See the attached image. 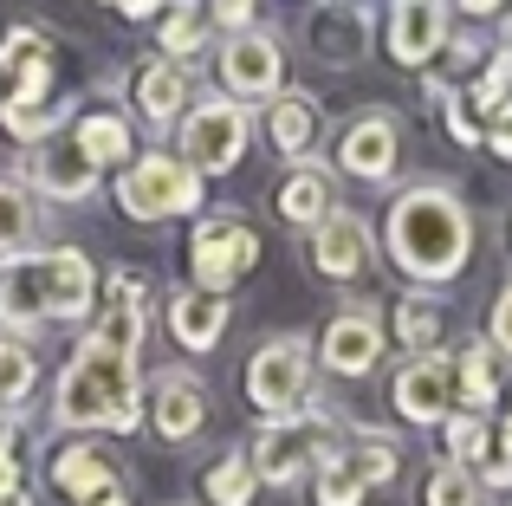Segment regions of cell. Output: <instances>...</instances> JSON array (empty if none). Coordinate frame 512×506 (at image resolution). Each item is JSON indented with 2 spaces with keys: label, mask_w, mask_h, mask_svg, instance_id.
<instances>
[{
  "label": "cell",
  "mask_w": 512,
  "mask_h": 506,
  "mask_svg": "<svg viewBox=\"0 0 512 506\" xmlns=\"http://www.w3.org/2000/svg\"><path fill=\"white\" fill-rule=\"evenodd\" d=\"M389 331H396V344L409 357H428L441 344V331H448V305H441V292H402L396 299V318H389Z\"/></svg>",
  "instance_id": "cell-27"
},
{
  "label": "cell",
  "mask_w": 512,
  "mask_h": 506,
  "mask_svg": "<svg viewBox=\"0 0 512 506\" xmlns=\"http://www.w3.org/2000/svg\"><path fill=\"white\" fill-rule=\"evenodd\" d=\"M52 487H59V500H104L117 487V461H111V448H98V442H85V435H72V442L52 455Z\"/></svg>",
  "instance_id": "cell-24"
},
{
  "label": "cell",
  "mask_w": 512,
  "mask_h": 506,
  "mask_svg": "<svg viewBox=\"0 0 512 506\" xmlns=\"http://www.w3.org/2000/svg\"><path fill=\"white\" fill-rule=\"evenodd\" d=\"M163 318H169V338L182 344V351L201 357V351H214V344H221L227 325H234V299H214V292L182 286V292H169Z\"/></svg>",
  "instance_id": "cell-23"
},
{
  "label": "cell",
  "mask_w": 512,
  "mask_h": 506,
  "mask_svg": "<svg viewBox=\"0 0 512 506\" xmlns=\"http://www.w3.org/2000/svg\"><path fill=\"white\" fill-rule=\"evenodd\" d=\"M448 0H389V20H383V52L409 72H422L428 59L448 52Z\"/></svg>",
  "instance_id": "cell-15"
},
{
  "label": "cell",
  "mask_w": 512,
  "mask_h": 506,
  "mask_svg": "<svg viewBox=\"0 0 512 506\" xmlns=\"http://www.w3.org/2000/svg\"><path fill=\"white\" fill-rule=\"evenodd\" d=\"M52 72H59V46H52L39 26H7L0 39V78H7V98H52Z\"/></svg>",
  "instance_id": "cell-19"
},
{
  "label": "cell",
  "mask_w": 512,
  "mask_h": 506,
  "mask_svg": "<svg viewBox=\"0 0 512 506\" xmlns=\"http://www.w3.org/2000/svg\"><path fill=\"white\" fill-rule=\"evenodd\" d=\"M72 143L91 156V169H117L124 176L130 163H137V124H130L117 104H91V111H78L72 117Z\"/></svg>",
  "instance_id": "cell-22"
},
{
  "label": "cell",
  "mask_w": 512,
  "mask_h": 506,
  "mask_svg": "<svg viewBox=\"0 0 512 506\" xmlns=\"http://www.w3.org/2000/svg\"><path fill=\"white\" fill-rule=\"evenodd\" d=\"M376 260V234L363 215H350V208H338V215H325L312 228V273L331 279V286H350V279H363Z\"/></svg>",
  "instance_id": "cell-16"
},
{
  "label": "cell",
  "mask_w": 512,
  "mask_h": 506,
  "mask_svg": "<svg viewBox=\"0 0 512 506\" xmlns=\"http://www.w3.org/2000/svg\"><path fill=\"white\" fill-rule=\"evenodd\" d=\"M383 253L389 266H396L402 279H415V286H448V279L467 273V260H474V215H467V202L454 195V182H409V189H396V202H389L383 215Z\"/></svg>",
  "instance_id": "cell-1"
},
{
  "label": "cell",
  "mask_w": 512,
  "mask_h": 506,
  "mask_svg": "<svg viewBox=\"0 0 512 506\" xmlns=\"http://www.w3.org/2000/svg\"><path fill=\"white\" fill-rule=\"evenodd\" d=\"M130 104H137V124L163 137V130H175L188 117V104H195V72L169 65V59H143L130 72Z\"/></svg>",
  "instance_id": "cell-17"
},
{
  "label": "cell",
  "mask_w": 512,
  "mask_h": 506,
  "mask_svg": "<svg viewBox=\"0 0 512 506\" xmlns=\"http://www.w3.org/2000/svg\"><path fill=\"white\" fill-rule=\"evenodd\" d=\"M39 241V208L33 189L20 182V169H0V260H20Z\"/></svg>",
  "instance_id": "cell-29"
},
{
  "label": "cell",
  "mask_w": 512,
  "mask_h": 506,
  "mask_svg": "<svg viewBox=\"0 0 512 506\" xmlns=\"http://www.w3.org/2000/svg\"><path fill=\"white\" fill-rule=\"evenodd\" d=\"M52 325L46 305V247L20 253V260H0V338L33 344Z\"/></svg>",
  "instance_id": "cell-12"
},
{
  "label": "cell",
  "mask_w": 512,
  "mask_h": 506,
  "mask_svg": "<svg viewBox=\"0 0 512 506\" xmlns=\"http://www.w3.org/2000/svg\"><path fill=\"white\" fill-rule=\"evenodd\" d=\"M0 416H7V409H0Z\"/></svg>",
  "instance_id": "cell-50"
},
{
  "label": "cell",
  "mask_w": 512,
  "mask_h": 506,
  "mask_svg": "<svg viewBox=\"0 0 512 506\" xmlns=\"http://www.w3.org/2000/svg\"><path fill=\"white\" fill-rule=\"evenodd\" d=\"M163 7H169V0H117V13H124V20H156Z\"/></svg>",
  "instance_id": "cell-44"
},
{
  "label": "cell",
  "mask_w": 512,
  "mask_h": 506,
  "mask_svg": "<svg viewBox=\"0 0 512 506\" xmlns=\"http://www.w3.org/2000/svg\"><path fill=\"white\" fill-rule=\"evenodd\" d=\"M260 130H266V143H273L286 163H312V150H318V137H325V111H318V98H305V91H279L273 104L260 111Z\"/></svg>",
  "instance_id": "cell-21"
},
{
  "label": "cell",
  "mask_w": 512,
  "mask_h": 506,
  "mask_svg": "<svg viewBox=\"0 0 512 506\" xmlns=\"http://www.w3.org/2000/svg\"><path fill=\"white\" fill-rule=\"evenodd\" d=\"M396 156H402V124L396 111H357L338 130V169L350 182H389L396 176Z\"/></svg>",
  "instance_id": "cell-14"
},
{
  "label": "cell",
  "mask_w": 512,
  "mask_h": 506,
  "mask_svg": "<svg viewBox=\"0 0 512 506\" xmlns=\"http://www.w3.org/2000/svg\"><path fill=\"white\" fill-rule=\"evenodd\" d=\"M0 506H33V494H26V487H13V494H0Z\"/></svg>",
  "instance_id": "cell-46"
},
{
  "label": "cell",
  "mask_w": 512,
  "mask_h": 506,
  "mask_svg": "<svg viewBox=\"0 0 512 506\" xmlns=\"http://www.w3.org/2000/svg\"><path fill=\"white\" fill-rule=\"evenodd\" d=\"M312 52L325 65H357L363 59V13L344 7V0H325L312 13Z\"/></svg>",
  "instance_id": "cell-30"
},
{
  "label": "cell",
  "mask_w": 512,
  "mask_h": 506,
  "mask_svg": "<svg viewBox=\"0 0 512 506\" xmlns=\"http://www.w3.org/2000/svg\"><path fill=\"white\" fill-rule=\"evenodd\" d=\"M52 429H65V435H98V429L137 435L143 429V370L130 357L104 351L85 331L72 364L52 383Z\"/></svg>",
  "instance_id": "cell-2"
},
{
  "label": "cell",
  "mask_w": 512,
  "mask_h": 506,
  "mask_svg": "<svg viewBox=\"0 0 512 506\" xmlns=\"http://www.w3.org/2000/svg\"><path fill=\"white\" fill-rule=\"evenodd\" d=\"M487 500V487L474 481L467 468H454V461H435L422 481V506H480Z\"/></svg>",
  "instance_id": "cell-36"
},
{
  "label": "cell",
  "mask_w": 512,
  "mask_h": 506,
  "mask_svg": "<svg viewBox=\"0 0 512 506\" xmlns=\"http://www.w3.org/2000/svg\"><path fill=\"white\" fill-rule=\"evenodd\" d=\"M389 403H396V416L415 422V429H441V422L454 416V364L441 351L402 357L396 377H389Z\"/></svg>",
  "instance_id": "cell-11"
},
{
  "label": "cell",
  "mask_w": 512,
  "mask_h": 506,
  "mask_svg": "<svg viewBox=\"0 0 512 506\" xmlns=\"http://www.w3.org/2000/svg\"><path fill=\"white\" fill-rule=\"evenodd\" d=\"M98 266L91 253L78 247H46V305H52V325H85L98 312Z\"/></svg>",
  "instance_id": "cell-18"
},
{
  "label": "cell",
  "mask_w": 512,
  "mask_h": 506,
  "mask_svg": "<svg viewBox=\"0 0 512 506\" xmlns=\"http://www.w3.org/2000/svg\"><path fill=\"white\" fill-rule=\"evenodd\" d=\"M150 273H137V266H111V279H104L98 286V299L104 305H143V312H150Z\"/></svg>",
  "instance_id": "cell-39"
},
{
  "label": "cell",
  "mask_w": 512,
  "mask_h": 506,
  "mask_svg": "<svg viewBox=\"0 0 512 506\" xmlns=\"http://www.w3.org/2000/svg\"><path fill=\"white\" fill-rule=\"evenodd\" d=\"M20 182L33 195H46V202H65V208H78V202H91L98 195V169H91V156L72 143V130L65 137H52V143H39L33 156L20 163Z\"/></svg>",
  "instance_id": "cell-13"
},
{
  "label": "cell",
  "mask_w": 512,
  "mask_h": 506,
  "mask_svg": "<svg viewBox=\"0 0 512 506\" xmlns=\"http://www.w3.org/2000/svg\"><path fill=\"white\" fill-rule=\"evenodd\" d=\"M344 461L357 468L363 487H389L402 474V442L389 429H350L344 435Z\"/></svg>",
  "instance_id": "cell-31"
},
{
  "label": "cell",
  "mask_w": 512,
  "mask_h": 506,
  "mask_svg": "<svg viewBox=\"0 0 512 506\" xmlns=\"http://www.w3.org/2000/svg\"><path fill=\"white\" fill-rule=\"evenodd\" d=\"M312 338L305 331H279V338H260V351L247 357V403L260 409V422H286L299 409H312Z\"/></svg>",
  "instance_id": "cell-4"
},
{
  "label": "cell",
  "mask_w": 512,
  "mask_h": 506,
  "mask_svg": "<svg viewBox=\"0 0 512 506\" xmlns=\"http://www.w3.org/2000/svg\"><path fill=\"white\" fill-rule=\"evenodd\" d=\"M500 448L512 455V409H506V422H500Z\"/></svg>",
  "instance_id": "cell-47"
},
{
  "label": "cell",
  "mask_w": 512,
  "mask_h": 506,
  "mask_svg": "<svg viewBox=\"0 0 512 506\" xmlns=\"http://www.w3.org/2000/svg\"><path fill=\"white\" fill-rule=\"evenodd\" d=\"M201 494H208V506H253L260 500V474H253L247 448H227V455L201 474Z\"/></svg>",
  "instance_id": "cell-32"
},
{
  "label": "cell",
  "mask_w": 512,
  "mask_h": 506,
  "mask_svg": "<svg viewBox=\"0 0 512 506\" xmlns=\"http://www.w3.org/2000/svg\"><path fill=\"white\" fill-rule=\"evenodd\" d=\"M273 215L286 221V228L312 234L325 215H338V176H331L325 163H292L273 189Z\"/></svg>",
  "instance_id": "cell-20"
},
{
  "label": "cell",
  "mask_w": 512,
  "mask_h": 506,
  "mask_svg": "<svg viewBox=\"0 0 512 506\" xmlns=\"http://www.w3.org/2000/svg\"><path fill=\"white\" fill-rule=\"evenodd\" d=\"M143 331H150V312H143V305H104L98 325H91V338H98L104 351H117V357H130V364H137Z\"/></svg>",
  "instance_id": "cell-34"
},
{
  "label": "cell",
  "mask_w": 512,
  "mask_h": 506,
  "mask_svg": "<svg viewBox=\"0 0 512 506\" xmlns=\"http://www.w3.org/2000/svg\"><path fill=\"white\" fill-rule=\"evenodd\" d=\"M253 13H260V0H208V26L214 33H247V26H260L253 20Z\"/></svg>",
  "instance_id": "cell-40"
},
{
  "label": "cell",
  "mask_w": 512,
  "mask_h": 506,
  "mask_svg": "<svg viewBox=\"0 0 512 506\" xmlns=\"http://www.w3.org/2000/svg\"><path fill=\"white\" fill-rule=\"evenodd\" d=\"M487 344L500 357H512V279L500 286V299H493V312H487Z\"/></svg>",
  "instance_id": "cell-41"
},
{
  "label": "cell",
  "mask_w": 512,
  "mask_h": 506,
  "mask_svg": "<svg viewBox=\"0 0 512 506\" xmlns=\"http://www.w3.org/2000/svg\"><path fill=\"white\" fill-rule=\"evenodd\" d=\"M26 487V468H20V448H13V409L0 416V494Z\"/></svg>",
  "instance_id": "cell-42"
},
{
  "label": "cell",
  "mask_w": 512,
  "mask_h": 506,
  "mask_svg": "<svg viewBox=\"0 0 512 506\" xmlns=\"http://www.w3.org/2000/svg\"><path fill=\"white\" fill-rule=\"evenodd\" d=\"M454 7H461V13H474V20H493V13H506L512 0H454Z\"/></svg>",
  "instance_id": "cell-45"
},
{
  "label": "cell",
  "mask_w": 512,
  "mask_h": 506,
  "mask_svg": "<svg viewBox=\"0 0 512 506\" xmlns=\"http://www.w3.org/2000/svg\"><path fill=\"white\" fill-rule=\"evenodd\" d=\"M201 202H208V182L182 163L175 150H137V163L117 176V208L130 221H201Z\"/></svg>",
  "instance_id": "cell-5"
},
{
  "label": "cell",
  "mask_w": 512,
  "mask_h": 506,
  "mask_svg": "<svg viewBox=\"0 0 512 506\" xmlns=\"http://www.w3.org/2000/svg\"><path fill=\"white\" fill-rule=\"evenodd\" d=\"M435 98H441V117H448V137L454 143H467V150L487 143V124H480V111H474L467 91H454V85H441V78H435Z\"/></svg>",
  "instance_id": "cell-38"
},
{
  "label": "cell",
  "mask_w": 512,
  "mask_h": 506,
  "mask_svg": "<svg viewBox=\"0 0 512 506\" xmlns=\"http://www.w3.org/2000/svg\"><path fill=\"white\" fill-rule=\"evenodd\" d=\"M214 72H221V98L266 111V104L286 91V46H279L273 26H247V33H227L214 52Z\"/></svg>",
  "instance_id": "cell-8"
},
{
  "label": "cell",
  "mask_w": 512,
  "mask_h": 506,
  "mask_svg": "<svg viewBox=\"0 0 512 506\" xmlns=\"http://www.w3.org/2000/svg\"><path fill=\"white\" fill-rule=\"evenodd\" d=\"M33 383H39V357H33V344L0 338V409H13V416H20V403L33 396Z\"/></svg>",
  "instance_id": "cell-35"
},
{
  "label": "cell",
  "mask_w": 512,
  "mask_h": 506,
  "mask_svg": "<svg viewBox=\"0 0 512 506\" xmlns=\"http://www.w3.org/2000/svg\"><path fill=\"white\" fill-rule=\"evenodd\" d=\"M247 143H253V111L234 104V98H221V91H214V98H195L188 117L175 124V156H182L201 182L227 176V169L247 156Z\"/></svg>",
  "instance_id": "cell-6"
},
{
  "label": "cell",
  "mask_w": 512,
  "mask_h": 506,
  "mask_svg": "<svg viewBox=\"0 0 512 506\" xmlns=\"http://www.w3.org/2000/svg\"><path fill=\"white\" fill-rule=\"evenodd\" d=\"M91 506H130L124 494H117V487H111V494H104V500H91Z\"/></svg>",
  "instance_id": "cell-48"
},
{
  "label": "cell",
  "mask_w": 512,
  "mask_h": 506,
  "mask_svg": "<svg viewBox=\"0 0 512 506\" xmlns=\"http://www.w3.org/2000/svg\"><path fill=\"white\" fill-rule=\"evenodd\" d=\"M104 7H117V0H104Z\"/></svg>",
  "instance_id": "cell-49"
},
{
  "label": "cell",
  "mask_w": 512,
  "mask_h": 506,
  "mask_svg": "<svg viewBox=\"0 0 512 506\" xmlns=\"http://www.w3.org/2000/svg\"><path fill=\"white\" fill-rule=\"evenodd\" d=\"M383 351H389V325H383L376 305H344V312H331V325L318 331V364L344 383L370 377V370L383 364Z\"/></svg>",
  "instance_id": "cell-9"
},
{
  "label": "cell",
  "mask_w": 512,
  "mask_h": 506,
  "mask_svg": "<svg viewBox=\"0 0 512 506\" xmlns=\"http://www.w3.org/2000/svg\"><path fill=\"white\" fill-rule=\"evenodd\" d=\"M143 422H150L169 448L195 442V435L208 429V383H201L195 370H182V364L143 377Z\"/></svg>",
  "instance_id": "cell-10"
},
{
  "label": "cell",
  "mask_w": 512,
  "mask_h": 506,
  "mask_svg": "<svg viewBox=\"0 0 512 506\" xmlns=\"http://www.w3.org/2000/svg\"><path fill=\"white\" fill-rule=\"evenodd\" d=\"M474 481L480 487H512V455H506V448H493V455L474 468Z\"/></svg>",
  "instance_id": "cell-43"
},
{
  "label": "cell",
  "mask_w": 512,
  "mask_h": 506,
  "mask_svg": "<svg viewBox=\"0 0 512 506\" xmlns=\"http://www.w3.org/2000/svg\"><path fill=\"white\" fill-rule=\"evenodd\" d=\"M363 494H370V487L357 481V468H350L344 455L325 461V468L312 474V500H318V506H363Z\"/></svg>",
  "instance_id": "cell-37"
},
{
  "label": "cell",
  "mask_w": 512,
  "mask_h": 506,
  "mask_svg": "<svg viewBox=\"0 0 512 506\" xmlns=\"http://www.w3.org/2000/svg\"><path fill=\"white\" fill-rule=\"evenodd\" d=\"M208 0H169L163 13H156V59L169 65H188L201 46H208Z\"/></svg>",
  "instance_id": "cell-28"
},
{
  "label": "cell",
  "mask_w": 512,
  "mask_h": 506,
  "mask_svg": "<svg viewBox=\"0 0 512 506\" xmlns=\"http://www.w3.org/2000/svg\"><path fill=\"white\" fill-rule=\"evenodd\" d=\"M441 448H448L441 461H454V468L474 474L480 461L493 455V429H487V416H467V409H454V416L441 422Z\"/></svg>",
  "instance_id": "cell-33"
},
{
  "label": "cell",
  "mask_w": 512,
  "mask_h": 506,
  "mask_svg": "<svg viewBox=\"0 0 512 506\" xmlns=\"http://www.w3.org/2000/svg\"><path fill=\"white\" fill-rule=\"evenodd\" d=\"M344 435H350L344 422L312 403L286 422H260L253 442H247V461H253V474H260V487H299V481H312L325 461L344 455Z\"/></svg>",
  "instance_id": "cell-3"
},
{
  "label": "cell",
  "mask_w": 512,
  "mask_h": 506,
  "mask_svg": "<svg viewBox=\"0 0 512 506\" xmlns=\"http://www.w3.org/2000/svg\"><path fill=\"white\" fill-rule=\"evenodd\" d=\"M253 266H260V234L240 215H201L195 228H188V286L195 292L227 299Z\"/></svg>",
  "instance_id": "cell-7"
},
{
  "label": "cell",
  "mask_w": 512,
  "mask_h": 506,
  "mask_svg": "<svg viewBox=\"0 0 512 506\" xmlns=\"http://www.w3.org/2000/svg\"><path fill=\"white\" fill-rule=\"evenodd\" d=\"M0 130L13 143H26V150H39V143L72 130V98L65 91H52V98H0Z\"/></svg>",
  "instance_id": "cell-25"
},
{
  "label": "cell",
  "mask_w": 512,
  "mask_h": 506,
  "mask_svg": "<svg viewBox=\"0 0 512 506\" xmlns=\"http://www.w3.org/2000/svg\"><path fill=\"white\" fill-rule=\"evenodd\" d=\"M448 364H454V403H461L467 416H487V409L500 403V351H493L487 338H467Z\"/></svg>",
  "instance_id": "cell-26"
}]
</instances>
